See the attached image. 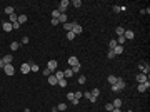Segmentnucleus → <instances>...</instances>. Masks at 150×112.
Wrapping results in <instances>:
<instances>
[{
	"instance_id": "obj_32",
	"label": "nucleus",
	"mask_w": 150,
	"mask_h": 112,
	"mask_svg": "<svg viewBox=\"0 0 150 112\" xmlns=\"http://www.w3.org/2000/svg\"><path fill=\"white\" fill-rule=\"evenodd\" d=\"M149 72H150V65H149V64H145V67H143V69H142V74L149 75Z\"/></svg>"
},
{
	"instance_id": "obj_6",
	"label": "nucleus",
	"mask_w": 150,
	"mask_h": 112,
	"mask_svg": "<svg viewBox=\"0 0 150 112\" xmlns=\"http://www.w3.org/2000/svg\"><path fill=\"white\" fill-rule=\"evenodd\" d=\"M147 80H149V75L142 74V72L137 75V82H139V84H143V82H147Z\"/></svg>"
},
{
	"instance_id": "obj_5",
	"label": "nucleus",
	"mask_w": 150,
	"mask_h": 112,
	"mask_svg": "<svg viewBox=\"0 0 150 112\" xmlns=\"http://www.w3.org/2000/svg\"><path fill=\"white\" fill-rule=\"evenodd\" d=\"M57 67H58V64H57V60H48V64H47V69H50L52 72H55V70H57Z\"/></svg>"
},
{
	"instance_id": "obj_51",
	"label": "nucleus",
	"mask_w": 150,
	"mask_h": 112,
	"mask_svg": "<svg viewBox=\"0 0 150 112\" xmlns=\"http://www.w3.org/2000/svg\"><path fill=\"white\" fill-rule=\"evenodd\" d=\"M112 112H122V111H120V109H113Z\"/></svg>"
},
{
	"instance_id": "obj_34",
	"label": "nucleus",
	"mask_w": 150,
	"mask_h": 112,
	"mask_svg": "<svg viewBox=\"0 0 150 112\" xmlns=\"http://www.w3.org/2000/svg\"><path fill=\"white\" fill-rule=\"evenodd\" d=\"M58 17H60V12H58L57 9H54V12H52V19H58Z\"/></svg>"
},
{
	"instance_id": "obj_38",
	"label": "nucleus",
	"mask_w": 150,
	"mask_h": 112,
	"mask_svg": "<svg viewBox=\"0 0 150 112\" xmlns=\"http://www.w3.org/2000/svg\"><path fill=\"white\" fill-rule=\"evenodd\" d=\"M57 109H58V111H67V104H58V105H57Z\"/></svg>"
},
{
	"instance_id": "obj_13",
	"label": "nucleus",
	"mask_w": 150,
	"mask_h": 112,
	"mask_svg": "<svg viewBox=\"0 0 150 112\" xmlns=\"http://www.w3.org/2000/svg\"><path fill=\"white\" fill-rule=\"evenodd\" d=\"M47 80H48V84H50V85H57V84H58V80H57V77L54 74L50 75V77H47Z\"/></svg>"
},
{
	"instance_id": "obj_48",
	"label": "nucleus",
	"mask_w": 150,
	"mask_h": 112,
	"mask_svg": "<svg viewBox=\"0 0 150 112\" xmlns=\"http://www.w3.org/2000/svg\"><path fill=\"white\" fill-rule=\"evenodd\" d=\"M3 67H5V62H3V59H0V69L3 70Z\"/></svg>"
},
{
	"instance_id": "obj_22",
	"label": "nucleus",
	"mask_w": 150,
	"mask_h": 112,
	"mask_svg": "<svg viewBox=\"0 0 150 112\" xmlns=\"http://www.w3.org/2000/svg\"><path fill=\"white\" fill-rule=\"evenodd\" d=\"M77 82H78V84L82 85V84H85V82H87V77H85V75H78V79H77Z\"/></svg>"
},
{
	"instance_id": "obj_16",
	"label": "nucleus",
	"mask_w": 150,
	"mask_h": 112,
	"mask_svg": "<svg viewBox=\"0 0 150 112\" xmlns=\"http://www.w3.org/2000/svg\"><path fill=\"white\" fill-rule=\"evenodd\" d=\"M112 104H113V107H115V109H120V107H122V99H115Z\"/></svg>"
},
{
	"instance_id": "obj_50",
	"label": "nucleus",
	"mask_w": 150,
	"mask_h": 112,
	"mask_svg": "<svg viewBox=\"0 0 150 112\" xmlns=\"http://www.w3.org/2000/svg\"><path fill=\"white\" fill-rule=\"evenodd\" d=\"M70 102L74 104V105H77V104H78V99H72V100H70Z\"/></svg>"
},
{
	"instance_id": "obj_28",
	"label": "nucleus",
	"mask_w": 150,
	"mask_h": 112,
	"mask_svg": "<svg viewBox=\"0 0 150 112\" xmlns=\"http://www.w3.org/2000/svg\"><path fill=\"white\" fill-rule=\"evenodd\" d=\"M17 22H19L20 25L25 24V22H27V15H19V20H17Z\"/></svg>"
},
{
	"instance_id": "obj_44",
	"label": "nucleus",
	"mask_w": 150,
	"mask_h": 112,
	"mask_svg": "<svg viewBox=\"0 0 150 112\" xmlns=\"http://www.w3.org/2000/svg\"><path fill=\"white\" fill-rule=\"evenodd\" d=\"M84 97H85V99H88V100H90V99H92V94H90V92H84Z\"/></svg>"
},
{
	"instance_id": "obj_29",
	"label": "nucleus",
	"mask_w": 150,
	"mask_h": 112,
	"mask_svg": "<svg viewBox=\"0 0 150 112\" xmlns=\"http://www.w3.org/2000/svg\"><path fill=\"white\" fill-rule=\"evenodd\" d=\"M125 42H127V40H125V37H123V35H120V37L117 38V45H123Z\"/></svg>"
},
{
	"instance_id": "obj_2",
	"label": "nucleus",
	"mask_w": 150,
	"mask_h": 112,
	"mask_svg": "<svg viewBox=\"0 0 150 112\" xmlns=\"http://www.w3.org/2000/svg\"><path fill=\"white\" fill-rule=\"evenodd\" d=\"M68 5H70V2H68V0H62V2H60V3H58V12H60V13H65L67 12V9H68Z\"/></svg>"
},
{
	"instance_id": "obj_45",
	"label": "nucleus",
	"mask_w": 150,
	"mask_h": 112,
	"mask_svg": "<svg viewBox=\"0 0 150 112\" xmlns=\"http://www.w3.org/2000/svg\"><path fill=\"white\" fill-rule=\"evenodd\" d=\"M58 24H60V22H58V19H52V25H54V27H57Z\"/></svg>"
},
{
	"instance_id": "obj_49",
	"label": "nucleus",
	"mask_w": 150,
	"mask_h": 112,
	"mask_svg": "<svg viewBox=\"0 0 150 112\" xmlns=\"http://www.w3.org/2000/svg\"><path fill=\"white\" fill-rule=\"evenodd\" d=\"M137 67H139V69H140V70H142V69L145 67V62H140V64H139V65H137Z\"/></svg>"
},
{
	"instance_id": "obj_3",
	"label": "nucleus",
	"mask_w": 150,
	"mask_h": 112,
	"mask_svg": "<svg viewBox=\"0 0 150 112\" xmlns=\"http://www.w3.org/2000/svg\"><path fill=\"white\" fill-rule=\"evenodd\" d=\"M3 72L7 75H13L15 74V67H13V64H7V65L3 67Z\"/></svg>"
},
{
	"instance_id": "obj_21",
	"label": "nucleus",
	"mask_w": 150,
	"mask_h": 112,
	"mask_svg": "<svg viewBox=\"0 0 150 112\" xmlns=\"http://www.w3.org/2000/svg\"><path fill=\"white\" fill-rule=\"evenodd\" d=\"M72 75H74V72H72V69H67V70H64V77H65V79H70Z\"/></svg>"
},
{
	"instance_id": "obj_27",
	"label": "nucleus",
	"mask_w": 150,
	"mask_h": 112,
	"mask_svg": "<svg viewBox=\"0 0 150 112\" xmlns=\"http://www.w3.org/2000/svg\"><path fill=\"white\" fill-rule=\"evenodd\" d=\"M113 109H115V107H113V104L112 102H107L105 104V111H108V112H112Z\"/></svg>"
},
{
	"instance_id": "obj_47",
	"label": "nucleus",
	"mask_w": 150,
	"mask_h": 112,
	"mask_svg": "<svg viewBox=\"0 0 150 112\" xmlns=\"http://www.w3.org/2000/svg\"><path fill=\"white\" fill-rule=\"evenodd\" d=\"M113 12H115V13H118V12H120V7H118V5H113Z\"/></svg>"
},
{
	"instance_id": "obj_15",
	"label": "nucleus",
	"mask_w": 150,
	"mask_h": 112,
	"mask_svg": "<svg viewBox=\"0 0 150 112\" xmlns=\"http://www.w3.org/2000/svg\"><path fill=\"white\" fill-rule=\"evenodd\" d=\"M117 80H118V77H115V75H108V79H107V82H108L110 85H113Z\"/></svg>"
},
{
	"instance_id": "obj_17",
	"label": "nucleus",
	"mask_w": 150,
	"mask_h": 112,
	"mask_svg": "<svg viewBox=\"0 0 150 112\" xmlns=\"http://www.w3.org/2000/svg\"><path fill=\"white\" fill-rule=\"evenodd\" d=\"M115 34H117V35L120 37V35H123V34H125V28H123V27H120V25H118V27L115 28Z\"/></svg>"
},
{
	"instance_id": "obj_36",
	"label": "nucleus",
	"mask_w": 150,
	"mask_h": 112,
	"mask_svg": "<svg viewBox=\"0 0 150 112\" xmlns=\"http://www.w3.org/2000/svg\"><path fill=\"white\" fill-rule=\"evenodd\" d=\"M42 74L45 75V77H50V75L54 74V72H52V70H50V69H43V72H42Z\"/></svg>"
},
{
	"instance_id": "obj_31",
	"label": "nucleus",
	"mask_w": 150,
	"mask_h": 112,
	"mask_svg": "<svg viewBox=\"0 0 150 112\" xmlns=\"http://www.w3.org/2000/svg\"><path fill=\"white\" fill-rule=\"evenodd\" d=\"M70 5H74V7H77V9H80V7H82V2H80V0H74V2H70Z\"/></svg>"
},
{
	"instance_id": "obj_42",
	"label": "nucleus",
	"mask_w": 150,
	"mask_h": 112,
	"mask_svg": "<svg viewBox=\"0 0 150 112\" xmlns=\"http://www.w3.org/2000/svg\"><path fill=\"white\" fill-rule=\"evenodd\" d=\"M107 57H108V59H115V54H113V50H108V54H107Z\"/></svg>"
},
{
	"instance_id": "obj_37",
	"label": "nucleus",
	"mask_w": 150,
	"mask_h": 112,
	"mask_svg": "<svg viewBox=\"0 0 150 112\" xmlns=\"http://www.w3.org/2000/svg\"><path fill=\"white\" fill-rule=\"evenodd\" d=\"M57 85H60V87H67V79H60Z\"/></svg>"
},
{
	"instance_id": "obj_4",
	"label": "nucleus",
	"mask_w": 150,
	"mask_h": 112,
	"mask_svg": "<svg viewBox=\"0 0 150 112\" xmlns=\"http://www.w3.org/2000/svg\"><path fill=\"white\" fill-rule=\"evenodd\" d=\"M149 87H150V82L147 80V82H143V84H139V85H137V90H139V92L142 94V92H145V90H147Z\"/></svg>"
},
{
	"instance_id": "obj_19",
	"label": "nucleus",
	"mask_w": 150,
	"mask_h": 112,
	"mask_svg": "<svg viewBox=\"0 0 150 112\" xmlns=\"http://www.w3.org/2000/svg\"><path fill=\"white\" fill-rule=\"evenodd\" d=\"M3 62H5V65H7V64H12V62H13V57L10 55V54H9V55H5V57H3Z\"/></svg>"
},
{
	"instance_id": "obj_24",
	"label": "nucleus",
	"mask_w": 150,
	"mask_h": 112,
	"mask_svg": "<svg viewBox=\"0 0 150 112\" xmlns=\"http://www.w3.org/2000/svg\"><path fill=\"white\" fill-rule=\"evenodd\" d=\"M17 20H19V15H15V13L9 15V22H10V24H13V22H17Z\"/></svg>"
},
{
	"instance_id": "obj_8",
	"label": "nucleus",
	"mask_w": 150,
	"mask_h": 112,
	"mask_svg": "<svg viewBox=\"0 0 150 112\" xmlns=\"http://www.w3.org/2000/svg\"><path fill=\"white\" fill-rule=\"evenodd\" d=\"M68 64L74 67V65H77V64H80V60H78V57H75V55H70L68 57Z\"/></svg>"
},
{
	"instance_id": "obj_54",
	"label": "nucleus",
	"mask_w": 150,
	"mask_h": 112,
	"mask_svg": "<svg viewBox=\"0 0 150 112\" xmlns=\"http://www.w3.org/2000/svg\"><path fill=\"white\" fill-rule=\"evenodd\" d=\"M0 20H2V19H0Z\"/></svg>"
},
{
	"instance_id": "obj_1",
	"label": "nucleus",
	"mask_w": 150,
	"mask_h": 112,
	"mask_svg": "<svg viewBox=\"0 0 150 112\" xmlns=\"http://www.w3.org/2000/svg\"><path fill=\"white\" fill-rule=\"evenodd\" d=\"M123 89H125V80L118 77V80L112 85V90H113V92H118V90H123Z\"/></svg>"
},
{
	"instance_id": "obj_20",
	"label": "nucleus",
	"mask_w": 150,
	"mask_h": 112,
	"mask_svg": "<svg viewBox=\"0 0 150 112\" xmlns=\"http://www.w3.org/2000/svg\"><path fill=\"white\" fill-rule=\"evenodd\" d=\"M54 75L57 77V80H60V79H65V77H64V72H62V70H55V72H54Z\"/></svg>"
},
{
	"instance_id": "obj_43",
	"label": "nucleus",
	"mask_w": 150,
	"mask_h": 112,
	"mask_svg": "<svg viewBox=\"0 0 150 112\" xmlns=\"http://www.w3.org/2000/svg\"><path fill=\"white\" fill-rule=\"evenodd\" d=\"M28 42H30V40H28V37L25 35V37H22V42H20V44H25V45H27Z\"/></svg>"
},
{
	"instance_id": "obj_12",
	"label": "nucleus",
	"mask_w": 150,
	"mask_h": 112,
	"mask_svg": "<svg viewBox=\"0 0 150 112\" xmlns=\"http://www.w3.org/2000/svg\"><path fill=\"white\" fill-rule=\"evenodd\" d=\"M75 24H77V22H67V24H64V28H65V32H72V28H74Z\"/></svg>"
},
{
	"instance_id": "obj_7",
	"label": "nucleus",
	"mask_w": 150,
	"mask_h": 112,
	"mask_svg": "<svg viewBox=\"0 0 150 112\" xmlns=\"http://www.w3.org/2000/svg\"><path fill=\"white\" fill-rule=\"evenodd\" d=\"M72 32H74L75 35H80L82 32H84V28H82V25H78V24H75L74 28H72Z\"/></svg>"
},
{
	"instance_id": "obj_11",
	"label": "nucleus",
	"mask_w": 150,
	"mask_h": 112,
	"mask_svg": "<svg viewBox=\"0 0 150 112\" xmlns=\"http://www.w3.org/2000/svg\"><path fill=\"white\" fill-rule=\"evenodd\" d=\"M2 28H3V32H12V30H13L10 22H3V24H2Z\"/></svg>"
},
{
	"instance_id": "obj_46",
	"label": "nucleus",
	"mask_w": 150,
	"mask_h": 112,
	"mask_svg": "<svg viewBox=\"0 0 150 112\" xmlns=\"http://www.w3.org/2000/svg\"><path fill=\"white\" fill-rule=\"evenodd\" d=\"M67 99H68V100H72V99H75V94H74V92H70L68 95H67Z\"/></svg>"
},
{
	"instance_id": "obj_30",
	"label": "nucleus",
	"mask_w": 150,
	"mask_h": 112,
	"mask_svg": "<svg viewBox=\"0 0 150 112\" xmlns=\"http://www.w3.org/2000/svg\"><path fill=\"white\" fill-rule=\"evenodd\" d=\"M115 47H117V40L113 38V40H110V42H108V49H110V50H113Z\"/></svg>"
},
{
	"instance_id": "obj_26",
	"label": "nucleus",
	"mask_w": 150,
	"mask_h": 112,
	"mask_svg": "<svg viewBox=\"0 0 150 112\" xmlns=\"http://www.w3.org/2000/svg\"><path fill=\"white\" fill-rule=\"evenodd\" d=\"M90 94H92V97H94V99H97V97L100 95V89H97V87H95V89H94Z\"/></svg>"
},
{
	"instance_id": "obj_40",
	"label": "nucleus",
	"mask_w": 150,
	"mask_h": 112,
	"mask_svg": "<svg viewBox=\"0 0 150 112\" xmlns=\"http://www.w3.org/2000/svg\"><path fill=\"white\" fill-rule=\"evenodd\" d=\"M74 94H75V99H78V100L84 97V92H80V90H78V92H74Z\"/></svg>"
},
{
	"instance_id": "obj_39",
	"label": "nucleus",
	"mask_w": 150,
	"mask_h": 112,
	"mask_svg": "<svg viewBox=\"0 0 150 112\" xmlns=\"http://www.w3.org/2000/svg\"><path fill=\"white\" fill-rule=\"evenodd\" d=\"M74 38H75L74 32H67V40H74Z\"/></svg>"
},
{
	"instance_id": "obj_23",
	"label": "nucleus",
	"mask_w": 150,
	"mask_h": 112,
	"mask_svg": "<svg viewBox=\"0 0 150 112\" xmlns=\"http://www.w3.org/2000/svg\"><path fill=\"white\" fill-rule=\"evenodd\" d=\"M30 64V72H38V65L33 64V62H28Z\"/></svg>"
},
{
	"instance_id": "obj_18",
	"label": "nucleus",
	"mask_w": 150,
	"mask_h": 112,
	"mask_svg": "<svg viewBox=\"0 0 150 112\" xmlns=\"http://www.w3.org/2000/svg\"><path fill=\"white\" fill-rule=\"evenodd\" d=\"M20 45H22L20 42H12V44H10V49L15 52V50H19V47H20Z\"/></svg>"
},
{
	"instance_id": "obj_41",
	"label": "nucleus",
	"mask_w": 150,
	"mask_h": 112,
	"mask_svg": "<svg viewBox=\"0 0 150 112\" xmlns=\"http://www.w3.org/2000/svg\"><path fill=\"white\" fill-rule=\"evenodd\" d=\"M12 28H13V30H19V28H20V24H19V22H13V24H12Z\"/></svg>"
},
{
	"instance_id": "obj_10",
	"label": "nucleus",
	"mask_w": 150,
	"mask_h": 112,
	"mask_svg": "<svg viewBox=\"0 0 150 112\" xmlns=\"http://www.w3.org/2000/svg\"><path fill=\"white\" fill-rule=\"evenodd\" d=\"M123 37H125V40H132V38L135 37V34H133V30H125Z\"/></svg>"
},
{
	"instance_id": "obj_33",
	"label": "nucleus",
	"mask_w": 150,
	"mask_h": 112,
	"mask_svg": "<svg viewBox=\"0 0 150 112\" xmlns=\"http://www.w3.org/2000/svg\"><path fill=\"white\" fill-rule=\"evenodd\" d=\"M5 13H7V15H12V13H15V12H13V7H5Z\"/></svg>"
},
{
	"instance_id": "obj_35",
	"label": "nucleus",
	"mask_w": 150,
	"mask_h": 112,
	"mask_svg": "<svg viewBox=\"0 0 150 112\" xmlns=\"http://www.w3.org/2000/svg\"><path fill=\"white\" fill-rule=\"evenodd\" d=\"M72 72H74V74H78V72H80V64H77V65L72 67Z\"/></svg>"
},
{
	"instance_id": "obj_25",
	"label": "nucleus",
	"mask_w": 150,
	"mask_h": 112,
	"mask_svg": "<svg viewBox=\"0 0 150 112\" xmlns=\"http://www.w3.org/2000/svg\"><path fill=\"white\" fill-rule=\"evenodd\" d=\"M58 22H60V24H67V13H60Z\"/></svg>"
},
{
	"instance_id": "obj_9",
	"label": "nucleus",
	"mask_w": 150,
	"mask_h": 112,
	"mask_svg": "<svg viewBox=\"0 0 150 112\" xmlns=\"http://www.w3.org/2000/svg\"><path fill=\"white\" fill-rule=\"evenodd\" d=\"M20 72H22V74H28V72H30V64H22V65H20Z\"/></svg>"
},
{
	"instance_id": "obj_52",
	"label": "nucleus",
	"mask_w": 150,
	"mask_h": 112,
	"mask_svg": "<svg viewBox=\"0 0 150 112\" xmlns=\"http://www.w3.org/2000/svg\"><path fill=\"white\" fill-rule=\"evenodd\" d=\"M127 112H133V111H127Z\"/></svg>"
},
{
	"instance_id": "obj_14",
	"label": "nucleus",
	"mask_w": 150,
	"mask_h": 112,
	"mask_svg": "<svg viewBox=\"0 0 150 112\" xmlns=\"http://www.w3.org/2000/svg\"><path fill=\"white\" fill-rule=\"evenodd\" d=\"M113 54H115V55H122L123 54V45H117L113 49Z\"/></svg>"
},
{
	"instance_id": "obj_53",
	"label": "nucleus",
	"mask_w": 150,
	"mask_h": 112,
	"mask_svg": "<svg viewBox=\"0 0 150 112\" xmlns=\"http://www.w3.org/2000/svg\"><path fill=\"white\" fill-rule=\"evenodd\" d=\"M0 72H2V69H0Z\"/></svg>"
}]
</instances>
